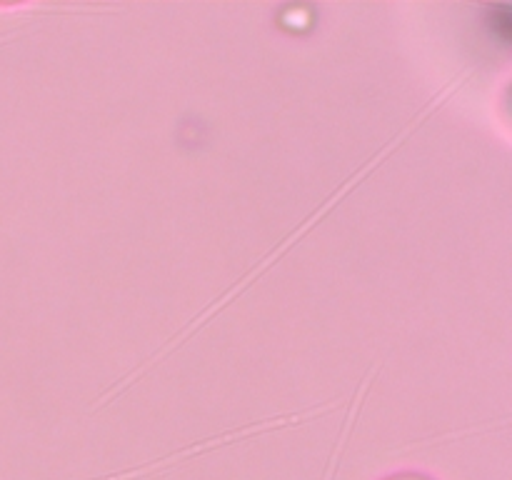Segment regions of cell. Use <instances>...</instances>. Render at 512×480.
I'll return each mask as SVG.
<instances>
[{
	"label": "cell",
	"mask_w": 512,
	"mask_h": 480,
	"mask_svg": "<svg viewBox=\"0 0 512 480\" xmlns=\"http://www.w3.org/2000/svg\"><path fill=\"white\" fill-rule=\"evenodd\" d=\"M380 480H435V478L428 473H420V470H398V473L385 475V478Z\"/></svg>",
	"instance_id": "6da1fadb"
}]
</instances>
